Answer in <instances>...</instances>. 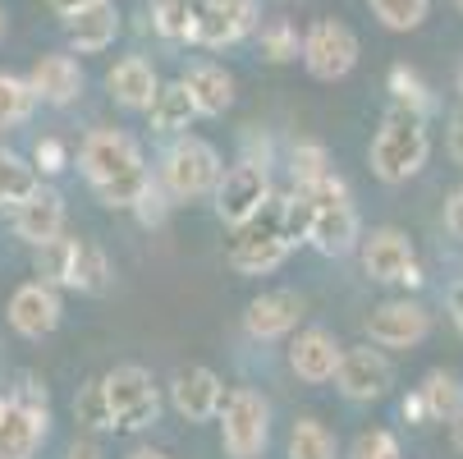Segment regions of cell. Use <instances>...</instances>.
Listing matches in <instances>:
<instances>
[{
    "mask_svg": "<svg viewBox=\"0 0 463 459\" xmlns=\"http://www.w3.org/2000/svg\"><path fill=\"white\" fill-rule=\"evenodd\" d=\"M0 28H5V14H0Z\"/></svg>",
    "mask_w": 463,
    "mask_h": 459,
    "instance_id": "cell-53",
    "label": "cell"
},
{
    "mask_svg": "<svg viewBox=\"0 0 463 459\" xmlns=\"http://www.w3.org/2000/svg\"><path fill=\"white\" fill-rule=\"evenodd\" d=\"M128 459H170V454H165V450H152V445H143V450H134Z\"/></svg>",
    "mask_w": 463,
    "mask_h": 459,
    "instance_id": "cell-49",
    "label": "cell"
},
{
    "mask_svg": "<svg viewBox=\"0 0 463 459\" xmlns=\"http://www.w3.org/2000/svg\"><path fill=\"white\" fill-rule=\"evenodd\" d=\"M257 0H197V28H193V42L197 46H234L243 42L248 33H257Z\"/></svg>",
    "mask_w": 463,
    "mask_h": 459,
    "instance_id": "cell-11",
    "label": "cell"
},
{
    "mask_svg": "<svg viewBox=\"0 0 463 459\" xmlns=\"http://www.w3.org/2000/svg\"><path fill=\"white\" fill-rule=\"evenodd\" d=\"M106 285H110V257H106L97 244H88V239H83L79 262H74V281H70V290H79V294H101Z\"/></svg>",
    "mask_w": 463,
    "mask_h": 459,
    "instance_id": "cell-34",
    "label": "cell"
},
{
    "mask_svg": "<svg viewBox=\"0 0 463 459\" xmlns=\"http://www.w3.org/2000/svg\"><path fill=\"white\" fill-rule=\"evenodd\" d=\"M184 88L193 92L197 115H225V110L234 106V74L225 70V64H216V60H197V64H188Z\"/></svg>",
    "mask_w": 463,
    "mask_h": 459,
    "instance_id": "cell-21",
    "label": "cell"
},
{
    "mask_svg": "<svg viewBox=\"0 0 463 459\" xmlns=\"http://www.w3.org/2000/svg\"><path fill=\"white\" fill-rule=\"evenodd\" d=\"M101 386H106V400H110V414H115V432H143V427L156 423L161 390H156L147 368L119 363L101 377Z\"/></svg>",
    "mask_w": 463,
    "mask_h": 459,
    "instance_id": "cell-6",
    "label": "cell"
},
{
    "mask_svg": "<svg viewBox=\"0 0 463 459\" xmlns=\"http://www.w3.org/2000/svg\"><path fill=\"white\" fill-rule=\"evenodd\" d=\"M427 331H431V312L418 299H390L367 317V340L381 349H413L427 340Z\"/></svg>",
    "mask_w": 463,
    "mask_h": 459,
    "instance_id": "cell-10",
    "label": "cell"
},
{
    "mask_svg": "<svg viewBox=\"0 0 463 459\" xmlns=\"http://www.w3.org/2000/svg\"><path fill=\"white\" fill-rule=\"evenodd\" d=\"M243 161H252V166H271V143L261 139V134H248V139H243Z\"/></svg>",
    "mask_w": 463,
    "mask_h": 459,
    "instance_id": "cell-41",
    "label": "cell"
},
{
    "mask_svg": "<svg viewBox=\"0 0 463 459\" xmlns=\"http://www.w3.org/2000/svg\"><path fill=\"white\" fill-rule=\"evenodd\" d=\"M307 198L312 207V230H307V244L326 257H345L363 244V230H358V207H354V193L349 184L330 170L326 179L307 184V188H294Z\"/></svg>",
    "mask_w": 463,
    "mask_h": 459,
    "instance_id": "cell-3",
    "label": "cell"
},
{
    "mask_svg": "<svg viewBox=\"0 0 463 459\" xmlns=\"http://www.w3.org/2000/svg\"><path fill=\"white\" fill-rule=\"evenodd\" d=\"M367 5H372L376 24L390 33H413L431 14V0H367Z\"/></svg>",
    "mask_w": 463,
    "mask_h": 459,
    "instance_id": "cell-33",
    "label": "cell"
},
{
    "mask_svg": "<svg viewBox=\"0 0 463 459\" xmlns=\"http://www.w3.org/2000/svg\"><path fill=\"white\" fill-rule=\"evenodd\" d=\"M449 436H454V445L463 450V409H458V414L449 418Z\"/></svg>",
    "mask_w": 463,
    "mask_h": 459,
    "instance_id": "cell-48",
    "label": "cell"
},
{
    "mask_svg": "<svg viewBox=\"0 0 463 459\" xmlns=\"http://www.w3.org/2000/svg\"><path fill=\"white\" fill-rule=\"evenodd\" d=\"M340 359H345V345L326 331V326H303L289 345V368L298 381L307 386H321V381H335L340 372Z\"/></svg>",
    "mask_w": 463,
    "mask_h": 459,
    "instance_id": "cell-16",
    "label": "cell"
},
{
    "mask_svg": "<svg viewBox=\"0 0 463 459\" xmlns=\"http://www.w3.org/2000/svg\"><path fill=\"white\" fill-rule=\"evenodd\" d=\"M64 459H101V445L97 441H74Z\"/></svg>",
    "mask_w": 463,
    "mask_h": 459,
    "instance_id": "cell-47",
    "label": "cell"
},
{
    "mask_svg": "<svg viewBox=\"0 0 463 459\" xmlns=\"http://www.w3.org/2000/svg\"><path fill=\"white\" fill-rule=\"evenodd\" d=\"M294 248L285 239H261V234H248V230H234V244H230V267L243 272V276H267L276 272L280 262L289 257Z\"/></svg>",
    "mask_w": 463,
    "mask_h": 459,
    "instance_id": "cell-24",
    "label": "cell"
},
{
    "mask_svg": "<svg viewBox=\"0 0 463 459\" xmlns=\"http://www.w3.org/2000/svg\"><path fill=\"white\" fill-rule=\"evenodd\" d=\"M289 175H294V188H307V184L326 179V175H330V157H326V148L312 143V139H298V143L289 148Z\"/></svg>",
    "mask_w": 463,
    "mask_h": 459,
    "instance_id": "cell-36",
    "label": "cell"
},
{
    "mask_svg": "<svg viewBox=\"0 0 463 459\" xmlns=\"http://www.w3.org/2000/svg\"><path fill=\"white\" fill-rule=\"evenodd\" d=\"M404 418H409V423H431V418H427V405H422V396H418V390H413V396L404 400Z\"/></svg>",
    "mask_w": 463,
    "mask_h": 459,
    "instance_id": "cell-46",
    "label": "cell"
},
{
    "mask_svg": "<svg viewBox=\"0 0 463 459\" xmlns=\"http://www.w3.org/2000/svg\"><path fill=\"white\" fill-rule=\"evenodd\" d=\"M46 5H51V14H60V19H74V14L101 5V0H46Z\"/></svg>",
    "mask_w": 463,
    "mask_h": 459,
    "instance_id": "cell-43",
    "label": "cell"
},
{
    "mask_svg": "<svg viewBox=\"0 0 463 459\" xmlns=\"http://www.w3.org/2000/svg\"><path fill=\"white\" fill-rule=\"evenodd\" d=\"M170 203H175V198H170V193L161 188V179H156V184L147 188V198H143V203L134 207V216H138L143 225H161V221L170 216Z\"/></svg>",
    "mask_w": 463,
    "mask_h": 459,
    "instance_id": "cell-40",
    "label": "cell"
},
{
    "mask_svg": "<svg viewBox=\"0 0 463 459\" xmlns=\"http://www.w3.org/2000/svg\"><path fill=\"white\" fill-rule=\"evenodd\" d=\"M449 317H454L458 336H463V281H454V285H449Z\"/></svg>",
    "mask_w": 463,
    "mask_h": 459,
    "instance_id": "cell-45",
    "label": "cell"
},
{
    "mask_svg": "<svg viewBox=\"0 0 463 459\" xmlns=\"http://www.w3.org/2000/svg\"><path fill=\"white\" fill-rule=\"evenodd\" d=\"M46 418L28 414L19 400L5 396V409H0V459H33L37 445L46 441Z\"/></svg>",
    "mask_w": 463,
    "mask_h": 459,
    "instance_id": "cell-20",
    "label": "cell"
},
{
    "mask_svg": "<svg viewBox=\"0 0 463 459\" xmlns=\"http://www.w3.org/2000/svg\"><path fill=\"white\" fill-rule=\"evenodd\" d=\"M385 88L394 97V106H409L418 115H436V92L427 88V79L413 70V64H390V74H385Z\"/></svg>",
    "mask_w": 463,
    "mask_h": 459,
    "instance_id": "cell-28",
    "label": "cell"
},
{
    "mask_svg": "<svg viewBox=\"0 0 463 459\" xmlns=\"http://www.w3.org/2000/svg\"><path fill=\"white\" fill-rule=\"evenodd\" d=\"M37 184H42V175H37V166L28 157L0 148V207L14 212L24 198H33V193H37Z\"/></svg>",
    "mask_w": 463,
    "mask_h": 459,
    "instance_id": "cell-26",
    "label": "cell"
},
{
    "mask_svg": "<svg viewBox=\"0 0 463 459\" xmlns=\"http://www.w3.org/2000/svg\"><path fill=\"white\" fill-rule=\"evenodd\" d=\"M454 5H458V14H463V0H454Z\"/></svg>",
    "mask_w": 463,
    "mask_h": 459,
    "instance_id": "cell-51",
    "label": "cell"
},
{
    "mask_svg": "<svg viewBox=\"0 0 463 459\" xmlns=\"http://www.w3.org/2000/svg\"><path fill=\"white\" fill-rule=\"evenodd\" d=\"M418 396H422L431 423H449V418L463 409V386H458V377H454V372H440V368L422 377Z\"/></svg>",
    "mask_w": 463,
    "mask_h": 459,
    "instance_id": "cell-27",
    "label": "cell"
},
{
    "mask_svg": "<svg viewBox=\"0 0 463 459\" xmlns=\"http://www.w3.org/2000/svg\"><path fill=\"white\" fill-rule=\"evenodd\" d=\"M225 166H221V152L207 143V139H193V134H179L165 157H161V188L170 193L175 203H193V198H212L216 184H221Z\"/></svg>",
    "mask_w": 463,
    "mask_h": 459,
    "instance_id": "cell-4",
    "label": "cell"
},
{
    "mask_svg": "<svg viewBox=\"0 0 463 459\" xmlns=\"http://www.w3.org/2000/svg\"><path fill=\"white\" fill-rule=\"evenodd\" d=\"M216 216L230 225V230H239L261 203L271 198V175H267V166H252V161H234V166H225V175H221V184H216Z\"/></svg>",
    "mask_w": 463,
    "mask_h": 459,
    "instance_id": "cell-9",
    "label": "cell"
},
{
    "mask_svg": "<svg viewBox=\"0 0 463 459\" xmlns=\"http://www.w3.org/2000/svg\"><path fill=\"white\" fill-rule=\"evenodd\" d=\"M33 166H37L42 179H51V175H60L64 166H70V148H64L60 139H37V148H33Z\"/></svg>",
    "mask_w": 463,
    "mask_h": 459,
    "instance_id": "cell-39",
    "label": "cell"
},
{
    "mask_svg": "<svg viewBox=\"0 0 463 459\" xmlns=\"http://www.w3.org/2000/svg\"><path fill=\"white\" fill-rule=\"evenodd\" d=\"M119 10H115V0H101V5H92V10H83V14H74V19H64V33H70V46L79 51V55H97V51H106L115 37H119Z\"/></svg>",
    "mask_w": 463,
    "mask_h": 459,
    "instance_id": "cell-22",
    "label": "cell"
},
{
    "mask_svg": "<svg viewBox=\"0 0 463 459\" xmlns=\"http://www.w3.org/2000/svg\"><path fill=\"white\" fill-rule=\"evenodd\" d=\"M37 110V92L19 74H0V129H19Z\"/></svg>",
    "mask_w": 463,
    "mask_h": 459,
    "instance_id": "cell-31",
    "label": "cell"
},
{
    "mask_svg": "<svg viewBox=\"0 0 463 459\" xmlns=\"http://www.w3.org/2000/svg\"><path fill=\"white\" fill-rule=\"evenodd\" d=\"M303 64L307 74L321 79V83H340L354 74L358 64V33L340 19H317L307 33H303Z\"/></svg>",
    "mask_w": 463,
    "mask_h": 459,
    "instance_id": "cell-8",
    "label": "cell"
},
{
    "mask_svg": "<svg viewBox=\"0 0 463 459\" xmlns=\"http://www.w3.org/2000/svg\"><path fill=\"white\" fill-rule=\"evenodd\" d=\"M79 248H83V239H74V234H60V239H46V244H37L33 248V272L46 281V285H64L70 290V281H74V262H79Z\"/></svg>",
    "mask_w": 463,
    "mask_h": 459,
    "instance_id": "cell-25",
    "label": "cell"
},
{
    "mask_svg": "<svg viewBox=\"0 0 463 459\" xmlns=\"http://www.w3.org/2000/svg\"><path fill=\"white\" fill-rule=\"evenodd\" d=\"M79 170L88 175L92 193L106 207H124V212H134L156 184L138 139L124 134V129H92L79 143Z\"/></svg>",
    "mask_w": 463,
    "mask_h": 459,
    "instance_id": "cell-1",
    "label": "cell"
},
{
    "mask_svg": "<svg viewBox=\"0 0 463 459\" xmlns=\"http://www.w3.org/2000/svg\"><path fill=\"white\" fill-rule=\"evenodd\" d=\"M64 317V303H60V290L46 285V281H24L14 294H10V326L24 336V340H46Z\"/></svg>",
    "mask_w": 463,
    "mask_h": 459,
    "instance_id": "cell-14",
    "label": "cell"
},
{
    "mask_svg": "<svg viewBox=\"0 0 463 459\" xmlns=\"http://www.w3.org/2000/svg\"><path fill=\"white\" fill-rule=\"evenodd\" d=\"M449 157L463 166V106L449 115Z\"/></svg>",
    "mask_w": 463,
    "mask_h": 459,
    "instance_id": "cell-44",
    "label": "cell"
},
{
    "mask_svg": "<svg viewBox=\"0 0 463 459\" xmlns=\"http://www.w3.org/2000/svg\"><path fill=\"white\" fill-rule=\"evenodd\" d=\"M303 312H307V303L298 290H267L243 308V326L252 340H285L298 331Z\"/></svg>",
    "mask_w": 463,
    "mask_h": 459,
    "instance_id": "cell-15",
    "label": "cell"
},
{
    "mask_svg": "<svg viewBox=\"0 0 463 459\" xmlns=\"http://www.w3.org/2000/svg\"><path fill=\"white\" fill-rule=\"evenodd\" d=\"M28 83H33L37 101H46V106H74L83 97V64L64 51L37 55V64L28 70Z\"/></svg>",
    "mask_w": 463,
    "mask_h": 459,
    "instance_id": "cell-17",
    "label": "cell"
},
{
    "mask_svg": "<svg viewBox=\"0 0 463 459\" xmlns=\"http://www.w3.org/2000/svg\"><path fill=\"white\" fill-rule=\"evenodd\" d=\"M257 51L267 55L271 64H289V60L303 55V33L294 28V19L276 14L267 24H257Z\"/></svg>",
    "mask_w": 463,
    "mask_h": 459,
    "instance_id": "cell-29",
    "label": "cell"
},
{
    "mask_svg": "<svg viewBox=\"0 0 463 459\" xmlns=\"http://www.w3.org/2000/svg\"><path fill=\"white\" fill-rule=\"evenodd\" d=\"M372 175L385 179V184H409L427 157H431V129H427V115L409 110V106H390L376 139H372Z\"/></svg>",
    "mask_w": 463,
    "mask_h": 459,
    "instance_id": "cell-2",
    "label": "cell"
},
{
    "mask_svg": "<svg viewBox=\"0 0 463 459\" xmlns=\"http://www.w3.org/2000/svg\"><path fill=\"white\" fill-rule=\"evenodd\" d=\"M147 120H152V134L179 139V134H188V129H193V120H203V115H197V101H193V92L184 88V79H175V83H161V92H156Z\"/></svg>",
    "mask_w": 463,
    "mask_h": 459,
    "instance_id": "cell-23",
    "label": "cell"
},
{
    "mask_svg": "<svg viewBox=\"0 0 463 459\" xmlns=\"http://www.w3.org/2000/svg\"><path fill=\"white\" fill-rule=\"evenodd\" d=\"M349 459H400V441L385 427H367V432H358Z\"/></svg>",
    "mask_w": 463,
    "mask_h": 459,
    "instance_id": "cell-37",
    "label": "cell"
},
{
    "mask_svg": "<svg viewBox=\"0 0 463 459\" xmlns=\"http://www.w3.org/2000/svg\"><path fill=\"white\" fill-rule=\"evenodd\" d=\"M0 409H5V396H0Z\"/></svg>",
    "mask_w": 463,
    "mask_h": 459,
    "instance_id": "cell-52",
    "label": "cell"
},
{
    "mask_svg": "<svg viewBox=\"0 0 463 459\" xmlns=\"http://www.w3.org/2000/svg\"><path fill=\"white\" fill-rule=\"evenodd\" d=\"M10 400H19L28 414H37V418H46V423H51V400H46V386H42L37 377H28V372H24V377L14 381V390H10Z\"/></svg>",
    "mask_w": 463,
    "mask_h": 459,
    "instance_id": "cell-38",
    "label": "cell"
},
{
    "mask_svg": "<svg viewBox=\"0 0 463 459\" xmlns=\"http://www.w3.org/2000/svg\"><path fill=\"white\" fill-rule=\"evenodd\" d=\"M225 396H230L225 381H221L212 368H203V363H188V368H179V372L170 377V405H175V414L188 418V423L221 418Z\"/></svg>",
    "mask_w": 463,
    "mask_h": 459,
    "instance_id": "cell-12",
    "label": "cell"
},
{
    "mask_svg": "<svg viewBox=\"0 0 463 459\" xmlns=\"http://www.w3.org/2000/svg\"><path fill=\"white\" fill-rule=\"evenodd\" d=\"M458 92H463V70H458Z\"/></svg>",
    "mask_w": 463,
    "mask_h": 459,
    "instance_id": "cell-50",
    "label": "cell"
},
{
    "mask_svg": "<svg viewBox=\"0 0 463 459\" xmlns=\"http://www.w3.org/2000/svg\"><path fill=\"white\" fill-rule=\"evenodd\" d=\"M445 225H449L454 239H463V188L449 193V203H445Z\"/></svg>",
    "mask_w": 463,
    "mask_h": 459,
    "instance_id": "cell-42",
    "label": "cell"
},
{
    "mask_svg": "<svg viewBox=\"0 0 463 459\" xmlns=\"http://www.w3.org/2000/svg\"><path fill=\"white\" fill-rule=\"evenodd\" d=\"M10 225H14V234H19L28 248H37V244H46V239H60V234H64V198H60L51 184H37L33 198H24V203L10 212Z\"/></svg>",
    "mask_w": 463,
    "mask_h": 459,
    "instance_id": "cell-18",
    "label": "cell"
},
{
    "mask_svg": "<svg viewBox=\"0 0 463 459\" xmlns=\"http://www.w3.org/2000/svg\"><path fill=\"white\" fill-rule=\"evenodd\" d=\"M147 14H152V28L165 42H193L197 0H147Z\"/></svg>",
    "mask_w": 463,
    "mask_h": 459,
    "instance_id": "cell-30",
    "label": "cell"
},
{
    "mask_svg": "<svg viewBox=\"0 0 463 459\" xmlns=\"http://www.w3.org/2000/svg\"><path fill=\"white\" fill-rule=\"evenodd\" d=\"M289 459H335V436L321 418H298L289 427Z\"/></svg>",
    "mask_w": 463,
    "mask_h": 459,
    "instance_id": "cell-32",
    "label": "cell"
},
{
    "mask_svg": "<svg viewBox=\"0 0 463 459\" xmlns=\"http://www.w3.org/2000/svg\"><path fill=\"white\" fill-rule=\"evenodd\" d=\"M106 92H110L124 110H152V101H156V92H161V79H156V70H152V60L124 55V60L110 64Z\"/></svg>",
    "mask_w": 463,
    "mask_h": 459,
    "instance_id": "cell-19",
    "label": "cell"
},
{
    "mask_svg": "<svg viewBox=\"0 0 463 459\" xmlns=\"http://www.w3.org/2000/svg\"><path fill=\"white\" fill-rule=\"evenodd\" d=\"M358 257H363L367 281H376V285H404V290H418L422 285L418 248H413V239L404 230H394V225H381V230L363 234Z\"/></svg>",
    "mask_w": 463,
    "mask_h": 459,
    "instance_id": "cell-7",
    "label": "cell"
},
{
    "mask_svg": "<svg viewBox=\"0 0 463 459\" xmlns=\"http://www.w3.org/2000/svg\"><path fill=\"white\" fill-rule=\"evenodd\" d=\"M335 386H340V396H345V400L367 405V400H381L385 390L394 386V368H390V359H385L381 349H372V345H354V349H345V359H340Z\"/></svg>",
    "mask_w": 463,
    "mask_h": 459,
    "instance_id": "cell-13",
    "label": "cell"
},
{
    "mask_svg": "<svg viewBox=\"0 0 463 459\" xmlns=\"http://www.w3.org/2000/svg\"><path fill=\"white\" fill-rule=\"evenodd\" d=\"M271 441V400L252 386H234L221 405V445L230 459H261Z\"/></svg>",
    "mask_w": 463,
    "mask_h": 459,
    "instance_id": "cell-5",
    "label": "cell"
},
{
    "mask_svg": "<svg viewBox=\"0 0 463 459\" xmlns=\"http://www.w3.org/2000/svg\"><path fill=\"white\" fill-rule=\"evenodd\" d=\"M74 418H79L83 427H92V432H115V414H110V400H106L101 377L88 381L79 396H74Z\"/></svg>",
    "mask_w": 463,
    "mask_h": 459,
    "instance_id": "cell-35",
    "label": "cell"
}]
</instances>
